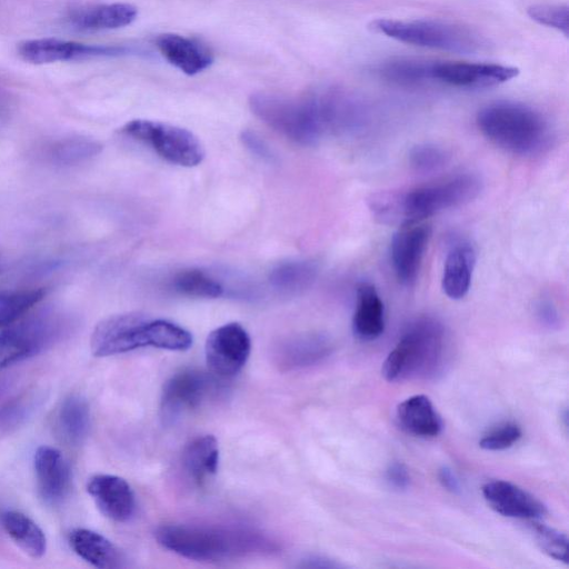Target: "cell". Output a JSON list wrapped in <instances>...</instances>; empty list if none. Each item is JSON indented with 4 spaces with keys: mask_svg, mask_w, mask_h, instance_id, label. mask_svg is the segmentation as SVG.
Returning a JSON list of instances; mask_svg holds the SVG:
<instances>
[{
    "mask_svg": "<svg viewBox=\"0 0 569 569\" xmlns=\"http://www.w3.org/2000/svg\"><path fill=\"white\" fill-rule=\"evenodd\" d=\"M154 536L164 549L196 561H221L276 548L261 532L239 527L168 523Z\"/></svg>",
    "mask_w": 569,
    "mask_h": 569,
    "instance_id": "1",
    "label": "cell"
},
{
    "mask_svg": "<svg viewBox=\"0 0 569 569\" xmlns=\"http://www.w3.org/2000/svg\"><path fill=\"white\" fill-rule=\"evenodd\" d=\"M481 191L473 173H459L407 191L376 193L369 207L383 223H408L426 219L472 201Z\"/></svg>",
    "mask_w": 569,
    "mask_h": 569,
    "instance_id": "2",
    "label": "cell"
},
{
    "mask_svg": "<svg viewBox=\"0 0 569 569\" xmlns=\"http://www.w3.org/2000/svg\"><path fill=\"white\" fill-rule=\"evenodd\" d=\"M251 111L266 124L300 144H315L330 133L329 113L321 90L298 97L256 92Z\"/></svg>",
    "mask_w": 569,
    "mask_h": 569,
    "instance_id": "3",
    "label": "cell"
},
{
    "mask_svg": "<svg viewBox=\"0 0 569 569\" xmlns=\"http://www.w3.org/2000/svg\"><path fill=\"white\" fill-rule=\"evenodd\" d=\"M476 122L490 142L512 154L537 156L551 143V130L545 117L519 102L490 103L479 110Z\"/></svg>",
    "mask_w": 569,
    "mask_h": 569,
    "instance_id": "4",
    "label": "cell"
},
{
    "mask_svg": "<svg viewBox=\"0 0 569 569\" xmlns=\"http://www.w3.org/2000/svg\"><path fill=\"white\" fill-rule=\"evenodd\" d=\"M445 330L430 317L415 320L405 330L382 363V376L389 382L430 378L442 366Z\"/></svg>",
    "mask_w": 569,
    "mask_h": 569,
    "instance_id": "5",
    "label": "cell"
},
{
    "mask_svg": "<svg viewBox=\"0 0 569 569\" xmlns=\"http://www.w3.org/2000/svg\"><path fill=\"white\" fill-rule=\"evenodd\" d=\"M370 28L400 42L456 53H473L485 46L472 30L439 20L377 19Z\"/></svg>",
    "mask_w": 569,
    "mask_h": 569,
    "instance_id": "6",
    "label": "cell"
},
{
    "mask_svg": "<svg viewBox=\"0 0 569 569\" xmlns=\"http://www.w3.org/2000/svg\"><path fill=\"white\" fill-rule=\"evenodd\" d=\"M121 132L144 143L159 157L177 166L196 167L204 158L200 140L191 131L174 124L134 119L127 122Z\"/></svg>",
    "mask_w": 569,
    "mask_h": 569,
    "instance_id": "7",
    "label": "cell"
},
{
    "mask_svg": "<svg viewBox=\"0 0 569 569\" xmlns=\"http://www.w3.org/2000/svg\"><path fill=\"white\" fill-rule=\"evenodd\" d=\"M64 320L56 313L38 315L0 332V369L29 359L59 339Z\"/></svg>",
    "mask_w": 569,
    "mask_h": 569,
    "instance_id": "8",
    "label": "cell"
},
{
    "mask_svg": "<svg viewBox=\"0 0 569 569\" xmlns=\"http://www.w3.org/2000/svg\"><path fill=\"white\" fill-rule=\"evenodd\" d=\"M150 316L132 311L110 316L93 329L90 348L96 357H109L148 347Z\"/></svg>",
    "mask_w": 569,
    "mask_h": 569,
    "instance_id": "9",
    "label": "cell"
},
{
    "mask_svg": "<svg viewBox=\"0 0 569 569\" xmlns=\"http://www.w3.org/2000/svg\"><path fill=\"white\" fill-rule=\"evenodd\" d=\"M250 351V336L238 322H228L216 328L208 335L204 345L207 366L220 378L237 375L247 363Z\"/></svg>",
    "mask_w": 569,
    "mask_h": 569,
    "instance_id": "10",
    "label": "cell"
},
{
    "mask_svg": "<svg viewBox=\"0 0 569 569\" xmlns=\"http://www.w3.org/2000/svg\"><path fill=\"white\" fill-rule=\"evenodd\" d=\"M18 52L28 62L43 64L94 57L127 56L136 51L126 46H92L56 38H42L21 42Z\"/></svg>",
    "mask_w": 569,
    "mask_h": 569,
    "instance_id": "11",
    "label": "cell"
},
{
    "mask_svg": "<svg viewBox=\"0 0 569 569\" xmlns=\"http://www.w3.org/2000/svg\"><path fill=\"white\" fill-rule=\"evenodd\" d=\"M208 376L196 369L174 373L166 383L160 399V412L166 422H174L197 409L209 393Z\"/></svg>",
    "mask_w": 569,
    "mask_h": 569,
    "instance_id": "12",
    "label": "cell"
},
{
    "mask_svg": "<svg viewBox=\"0 0 569 569\" xmlns=\"http://www.w3.org/2000/svg\"><path fill=\"white\" fill-rule=\"evenodd\" d=\"M431 237V227L425 221L400 224L391 240V263L398 281L403 286L416 282Z\"/></svg>",
    "mask_w": 569,
    "mask_h": 569,
    "instance_id": "13",
    "label": "cell"
},
{
    "mask_svg": "<svg viewBox=\"0 0 569 569\" xmlns=\"http://www.w3.org/2000/svg\"><path fill=\"white\" fill-rule=\"evenodd\" d=\"M519 74L516 67L497 63L433 62L432 79L457 88H487Z\"/></svg>",
    "mask_w": 569,
    "mask_h": 569,
    "instance_id": "14",
    "label": "cell"
},
{
    "mask_svg": "<svg viewBox=\"0 0 569 569\" xmlns=\"http://www.w3.org/2000/svg\"><path fill=\"white\" fill-rule=\"evenodd\" d=\"M87 491L100 512L110 520L127 522L136 512L133 490L119 476L94 475L88 480Z\"/></svg>",
    "mask_w": 569,
    "mask_h": 569,
    "instance_id": "15",
    "label": "cell"
},
{
    "mask_svg": "<svg viewBox=\"0 0 569 569\" xmlns=\"http://www.w3.org/2000/svg\"><path fill=\"white\" fill-rule=\"evenodd\" d=\"M33 467L40 496L50 505L60 503L71 487L70 466L60 450L50 446L39 447Z\"/></svg>",
    "mask_w": 569,
    "mask_h": 569,
    "instance_id": "16",
    "label": "cell"
},
{
    "mask_svg": "<svg viewBox=\"0 0 569 569\" xmlns=\"http://www.w3.org/2000/svg\"><path fill=\"white\" fill-rule=\"evenodd\" d=\"M482 496L496 512L517 519L535 520L547 513L546 506L525 489L505 480L488 481Z\"/></svg>",
    "mask_w": 569,
    "mask_h": 569,
    "instance_id": "17",
    "label": "cell"
},
{
    "mask_svg": "<svg viewBox=\"0 0 569 569\" xmlns=\"http://www.w3.org/2000/svg\"><path fill=\"white\" fill-rule=\"evenodd\" d=\"M156 46L171 66L189 76L202 72L213 61V54L207 46L181 34H161Z\"/></svg>",
    "mask_w": 569,
    "mask_h": 569,
    "instance_id": "18",
    "label": "cell"
},
{
    "mask_svg": "<svg viewBox=\"0 0 569 569\" xmlns=\"http://www.w3.org/2000/svg\"><path fill=\"white\" fill-rule=\"evenodd\" d=\"M476 264V250L467 241L455 242L449 249L441 278V287L452 300L462 299L469 291Z\"/></svg>",
    "mask_w": 569,
    "mask_h": 569,
    "instance_id": "19",
    "label": "cell"
},
{
    "mask_svg": "<svg viewBox=\"0 0 569 569\" xmlns=\"http://www.w3.org/2000/svg\"><path fill=\"white\" fill-rule=\"evenodd\" d=\"M352 329L361 340H375L385 330V306L376 287L361 281L356 290V308L352 317Z\"/></svg>",
    "mask_w": 569,
    "mask_h": 569,
    "instance_id": "20",
    "label": "cell"
},
{
    "mask_svg": "<svg viewBox=\"0 0 569 569\" xmlns=\"http://www.w3.org/2000/svg\"><path fill=\"white\" fill-rule=\"evenodd\" d=\"M69 545L80 558L100 569H114L124 566L120 549L101 533L77 528L69 535Z\"/></svg>",
    "mask_w": 569,
    "mask_h": 569,
    "instance_id": "21",
    "label": "cell"
},
{
    "mask_svg": "<svg viewBox=\"0 0 569 569\" xmlns=\"http://www.w3.org/2000/svg\"><path fill=\"white\" fill-rule=\"evenodd\" d=\"M331 340L322 333H303L289 338L277 350L281 368L297 369L312 366L330 355Z\"/></svg>",
    "mask_w": 569,
    "mask_h": 569,
    "instance_id": "22",
    "label": "cell"
},
{
    "mask_svg": "<svg viewBox=\"0 0 569 569\" xmlns=\"http://www.w3.org/2000/svg\"><path fill=\"white\" fill-rule=\"evenodd\" d=\"M396 417L400 428L415 437H437L442 429L440 416L425 395L409 397L399 403Z\"/></svg>",
    "mask_w": 569,
    "mask_h": 569,
    "instance_id": "23",
    "label": "cell"
},
{
    "mask_svg": "<svg viewBox=\"0 0 569 569\" xmlns=\"http://www.w3.org/2000/svg\"><path fill=\"white\" fill-rule=\"evenodd\" d=\"M182 466L197 485H203L212 478L219 466V446L216 437L203 435L190 440L182 451Z\"/></svg>",
    "mask_w": 569,
    "mask_h": 569,
    "instance_id": "24",
    "label": "cell"
},
{
    "mask_svg": "<svg viewBox=\"0 0 569 569\" xmlns=\"http://www.w3.org/2000/svg\"><path fill=\"white\" fill-rule=\"evenodd\" d=\"M138 16L136 7L129 3L98 4L77 11L72 23L80 30H113L132 23Z\"/></svg>",
    "mask_w": 569,
    "mask_h": 569,
    "instance_id": "25",
    "label": "cell"
},
{
    "mask_svg": "<svg viewBox=\"0 0 569 569\" xmlns=\"http://www.w3.org/2000/svg\"><path fill=\"white\" fill-rule=\"evenodd\" d=\"M90 423V408L86 399L72 395L61 402L56 416V430L63 442L70 446L82 443Z\"/></svg>",
    "mask_w": 569,
    "mask_h": 569,
    "instance_id": "26",
    "label": "cell"
},
{
    "mask_svg": "<svg viewBox=\"0 0 569 569\" xmlns=\"http://www.w3.org/2000/svg\"><path fill=\"white\" fill-rule=\"evenodd\" d=\"M1 525L14 543L31 558H41L46 553V535L27 515L17 510L4 511Z\"/></svg>",
    "mask_w": 569,
    "mask_h": 569,
    "instance_id": "27",
    "label": "cell"
},
{
    "mask_svg": "<svg viewBox=\"0 0 569 569\" xmlns=\"http://www.w3.org/2000/svg\"><path fill=\"white\" fill-rule=\"evenodd\" d=\"M193 342L192 335L183 327L166 320L151 317L148 323V347L170 351L188 350Z\"/></svg>",
    "mask_w": 569,
    "mask_h": 569,
    "instance_id": "28",
    "label": "cell"
},
{
    "mask_svg": "<svg viewBox=\"0 0 569 569\" xmlns=\"http://www.w3.org/2000/svg\"><path fill=\"white\" fill-rule=\"evenodd\" d=\"M102 150V146L84 137L63 138L53 142L48 151L52 162L60 166H71L83 162Z\"/></svg>",
    "mask_w": 569,
    "mask_h": 569,
    "instance_id": "29",
    "label": "cell"
},
{
    "mask_svg": "<svg viewBox=\"0 0 569 569\" xmlns=\"http://www.w3.org/2000/svg\"><path fill=\"white\" fill-rule=\"evenodd\" d=\"M46 296V289L0 291V328L8 327L27 313Z\"/></svg>",
    "mask_w": 569,
    "mask_h": 569,
    "instance_id": "30",
    "label": "cell"
},
{
    "mask_svg": "<svg viewBox=\"0 0 569 569\" xmlns=\"http://www.w3.org/2000/svg\"><path fill=\"white\" fill-rule=\"evenodd\" d=\"M317 268L309 261H291L277 267L270 273L271 284L281 291L298 292L315 280Z\"/></svg>",
    "mask_w": 569,
    "mask_h": 569,
    "instance_id": "31",
    "label": "cell"
},
{
    "mask_svg": "<svg viewBox=\"0 0 569 569\" xmlns=\"http://www.w3.org/2000/svg\"><path fill=\"white\" fill-rule=\"evenodd\" d=\"M433 62L398 59L385 63L381 69V76L397 84L417 86L432 79Z\"/></svg>",
    "mask_w": 569,
    "mask_h": 569,
    "instance_id": "32",
    "label": "cell"
},
{
    "mask_svg": "<svg viewBox=\"0 0 569 569\" xmlns=\"http://www.w3.org/2000/svg\"><path fill=\"white\" fill-rule=\"evenodd\" d=\"M172 287L183 296L196 298H218L223 293L221 283L199 269L178 272L173 278Z\"/></svg>",
    "mask_w": 569,
    "mask_h": 569,
    "instance_id": "33",
    "label": "cell"
},
{
    "mask_svg": "<svg viewBox=\"0 0 569 569\" xmlns=\"http://www.w3.org/2000/svg\"><path fill=\"white\" fill-rule=\"evenodd\" d=\"M450 160L449 152L433 143H420L409 152L411 168L420 173H431L447 166Z\"/></svg>",
    "mask_w": 569,
    "mask_h": 569,
    "instance_id": "34",
    "label": "cell"
},
{
    "mask_svg": "<svg viewBox=\"0 0 569 569\" xmlns=\"http://www.w3.org/2000/svg\"><path fill=\"white\" fill-rule=\"evenodd\" d=\"M532 532L543 552L558 561L568 562V538L565 533L538 522L532 523Z\"/></svg>",
    "mask_w": 569,
    "mask_h": 569,
    "instance_id": "35",
    "label": "cell"
},
{
    "mask_svg": "<svg viewBox=\"0 0 569 569\" xmlns=\"http://www.w3.org/2000/svg\"><path fill=\"white\" fill-rule=\"evenodd\" d=\"M528 16L536 22L557 29L566 38L569 37V8L566 4L539 3L527 10Z\"/></svg>",
    "mask_w": 569,
    "mask_h": 569,
    "instance_id": "36",
    "label": "cell"
},
{
    "mask_svg": "<svg viewBox=\"0 0 569 569\" xmlns=\"http://www.w3.org/2000/svg\"><path fill=\"white\" fill-rule=\"evenodd\" d=\"M521 429L515 422H505L483 435L479 446L489 451H499L512 447L521 438Z\"/></svg>",
    "mask_w": 569,
    "mask_h": 569,
    "instance_id": "37",
    "label": "cell"
},
{
    "mask_svg": "<svg viewBox=\"0 0 569 569\" xmlns=\"http://www.w3.org/2000/svg\"><path fill=\"white\" fill-rule=\"evenodd\" d=\"M32 402L27 398L16 399L0 408V432L20 426L32 411Z\"/></svg>",
    "mask_w": 569,
    "mask_h": 569,
    "instance_id": "38",
    "label": "cell"
},
{
    "mask_svg": "<svg viewBox=\"0 0 569 569\" xmlns=\"http://www.w3.org/2000/svg\"><path fill=\"white\" fill-rule=\"evenodd\" d=\"M388 482L396 489H406L410 483V475L401 462H392L386 472Z\"/></svg>",
    "mask_w": 569,
    "mask_h": 569,
    "instance_id": "39",
    "label": "cell"
},
{
    "mask_svg": "<svg viewBox=\"0 0 569 569\" xmlns=\"http://www.w3.org/2000/svg\"><path fill=\"white\" fill-rule=\"evenodd\" d=\"M243 143L249 148L252 153H256L263 158H270L269 146L254 132L244 131L241 137Z\"/></svg>",
    "mask_w": 569,
    "mask_h": 569,
    "instance_id": "40",
    "label": "cell"
},
{
    "mask_svg": "<svg viewBox=\"0 0 569 569\" xmlns=\"http://www.w3.org/2000/svg\"><path fill=\"white\" fill-rule=\"evenodd\" d=\"M441 485L451 492L460 491V483L456 473L448 467H442L438 473Z\"/></svg>",
    "mask_w": 569,
    "mask_h": 569,
    "instance_id": "41",
    "label": "cell"
},
{
    "mask_svg": "<svg viewBox=\"0 0 569 569\" xmlns=\"http://www.w3.org/2000/svg\"><path fill=\"white\" fill-rule=\"evenodd\" d=\"M538 315L541 320L550 326L557 322L558 316L555 307L549 301L539 305Z\"/></svg>",
    "mask_w": 569,
    "mask_h": 569,
    "instance_id": "42",
    "label": "cell"
},
{
    "mask_svg": "<svg viewBox=\"0 0 569 569\" xmlns=\"http://www.w3.org/2000/svg\"><path fill=\"white\" fill-rule=\"evenodd\" d=\"M301 567H308V568H336L339 567V565L319 557H312L305 560V563L301 565Z\"/></svg>",
    "mask_w": 569,
    "mask_h": 569,
    "instance_id": "43",
    "label": "cell"
},
{
    "mask_svg": "<svg viewBox=\"0 0 569 569\" xmlns=\"http://www.w3.org/2000/svg\"><path fill=\"white\" fill-rule=\"evenodd\" d=\"M2 109H3V104H2V98H1V94H0V117L2 114Z\"/></svg>",
    "mask_w": 569,
    "mask_h": 569,
    "instance_id": "44",
    "label": "cell"
},
{
    "mask_svg": "<svg viewBox=\"0 0 569 569\" xmlns=\"http://www.w3.org/2000/svg\"><path fill=\"white\" fill-rule=\"evenodd\" d=\"M2 269H3V260H2V257L0 254V272L2 271Z\"/></svg>",
    "mask_w": 569,
    "mask_h": 569,
    "instance_id": "45",
    "label": "cell"
}]
</instances>
